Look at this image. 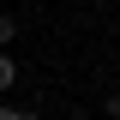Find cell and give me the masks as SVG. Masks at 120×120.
I'll return each instance as SVG.
<instances>
[{
	"label": "cell",
	"mask_w": 120,
	"mask_h": 120,
	"mask_svg": "<svg viewBox=\"0 0 120 120\" xmlns=\"http://www.w3.org/2000/svg\"><path fill=\"white\" fill-rule=\"evenodd\" d=\"M18 84V60H12V48H0V90H12Z\"/></svg>",
	"instance_id": "obj_1"
},
{
	"label": "cell",
	"mask_w": 120,
	"mask_h": 120,
	"mask_svg": "<svg viewBox=\"0 0 120 120\" xmlns=\"http://www.w3.org/2000/svg\"><path fill=\"white\" fill-rule=\"evenodd\" d=\"M12 42H18V18H12V12H0V48H12Z\"/></svg>",
	"instance_id": "obj_2"
},
{
	"label": "cell",
	"mask_w": 120,
	"mask_h": 120,
	"mask_svg": "<svg viewBox=\"0 0 120 120\" xmlns=\"http://www.w3.org/2000/svg\"><path fill=\"white\" fill-rule=\"evenodd\" d=\"M0 120H42L36 108H12V102H0Z\"/></svg>",
	"instance_id": "obj_3"
},
{
	"label": "cell",
	"mask_w": 120,
	"mask_h": 120,
	"mask_svg": "<svg viewBox=\"0 0 120 120\" xmlns=\"http://www.w3.org/2000/svg\"><path fill=\"white\" fill-rule=\"evenodd\" d=\"M108 120H120V96H108Z\"/></svg>",
	"instance_id": "obj_4"
},
{
	"label": "cell",
	"mask_w": 120,
	"mask_h": 120,
	"mask_svg": "<svg viewBox=\"0 0 120 120\" xmlns=\"http://www.w3.org/2000/svg\"><path fill=\"white\" fill-rule=\"evenodd\" d=\"M66 120H90V114H66Z\"/></svg>",
	"instance_id": "obj_5"
}]
</instances>
